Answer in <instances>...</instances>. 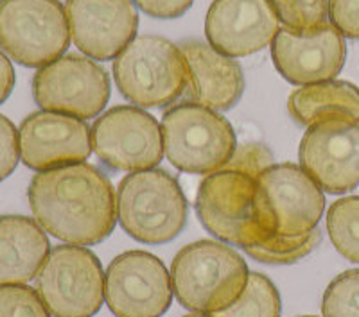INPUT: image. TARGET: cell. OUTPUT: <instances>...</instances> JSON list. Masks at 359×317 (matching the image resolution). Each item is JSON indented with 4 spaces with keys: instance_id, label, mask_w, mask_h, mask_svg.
Returning a JSON list of instances; mask_svg holds the SVG:
<instances>
[{
    "instance_id": "cell-1",
    "label": "cell",
    "mask_w": 359,
    "mask_h": 317,
    "mask_svg": "<svg viewBox=\"0 0 359 317\" xmlns=\"http://www.w3.org/2000/svg\"><path fill=\"white\" fill-rule=\"evenodd\" d=\"M27 197L36 223L67 244H101L117 224V194L104 172L90 163L38 172Z\"/></svg>"
},
{
    "instance_id": "cell-2",
    "label": "cell",
    "mask_w": 359,
    "mask_h": 317,
    "mask_svg": "<svg viewBox=\"0 0 359 317\" xmlns=\"http://www.w3.org/2000/svg\"><path fill=\"white\" fill-rule=\"evenodd\" d=\"M243 256L216 240H198L176 253L171 264L172 293L184 309L212 314L232 307L248 283Z\"/></svg>"
},
{
    "instance_id": "cell-3",
    "label": "cell",
    "mask_w": 359,
    "mask_h": 317,
    "mask_svg": "<svg viewBox=\"0 0 359 317\" xmlns=\"http://www.w3.org/2000/svg\"><path fill=\"white\" fill-rule=\"evenodd\" d=\"M189 204L180 183L162 169L131 172L118 183L117 220L142 244L175 240L187 224Z\"/></svg>"
},
{
    "instance_id": "cell-4",
    "label": "cell",
    "mask_w": 359,
    "mask_h": 317,
    "mask_svg": "<svg viewBox=\"0 0 359 317\" xmlns=\"http://www.w3.org/2000/svg\"><path fill=\"white\" fill-rule=\"evenodd\" d=\"M118 92L140 108H165L184 97L189 66L178 45L155 34L135 38L115 57Z\"/></svg>"
},
{
    "instance_id": "cell-5",
    "label": "cell",
    "mask_w": 359,
    "mask_h": 317,
    "mask_svg": "<svg viewBox=\"0 0 359 317\" xmlns=\"http://www.w3.org/2000/svg\"><path fill=\"white\" fill-rule=\"evenodd\" d=\"M162 139L172 167L191 174L221 171L237 149L236 131L223 115L185 101L165 110Z\"/></svg>"
},
{
    "instance_id": "cell-6",
    "label": "cell",
    "mask_w": 359,
    "mask_h": 317,
    "mask_svg": "<svg viewBox=\"0 0 359 317\" xmlns=\"http://www.w3.org/2000/svg\"><path fill=\"white\" fill-rule=\"evenodd\" d=\"M196 213L210 235L237 248L257 246L273 239L261 224L257 178L221 169L207 174L196 195Z\"/></svg>"
},
{
    "instance_id": "cell-7",
    "label": "cell",
    "mask_w": 359,
    "mask_h": 317,
    "mask_svg": "<svg viewBox=\"0 0 359 317\" xmlns=\"http://www.w3.org/2000/svg\"><path fill=\"white\" fill-rule=\"evenodd\" d=\"M67 13L57 0H0V47L29 69H41L69 49Z\"/></svg>"
},
{
    "instance_id": "cell-8",
    "label": "cell",
    "mask_w": 359,
    "mask_h": 317,
    "mask_svg": "<svg viewBox=\"0 0 359 317\" xmlns=\"http://www.w3.org/2000/svg\"><path fill=\"white\" fill-rule=\"evenodd\" d=\"M34 289L53 317H94L104 301V271L90 249L56 246L40 269Z\"/></svg>"
},
{
    "instance_id": "cell-9",
    "label": "cell",
    "mask_w": 359,
    "mask_h": 317,
    "mask_svg": "<svg viewBox=\"0 0 359 317\" xmlns=\"http://www.w3.org/2000/svg\"><path fill=\"white\" fill-rule=\"evenodd\" d=\"M257 206L266 232L300 237L318 228L325 195L302 167L273 163L257 178Z\"/></svg>"
},
{
    "instance_id": "cell-10",
    "label": "cell",
    "mask_w": 359,
    "mask_h": 317,
    "mask_svg": "<svg viewBox=\"0 0 359 317\" xmlns=\"http://www.w3.org/2000/svg\"><path fill=\"white\" fill-rule=\"evenodd\" d=\"M110 92L107 70L90 57L76 54L41 66L33 79L34 101L41 110L81 120L101 115Z\"/></svg>"
},
{
    "instance_id": "cell-11",
    "label": "cell",
    "mask_w": 359,
    "mask_h": 317,
    "mask_svg": "<svg viewBox=\"0 0 359 317\" xmlns=\"http://www.w3.org/2000/svg\"><path fill=\"white\" fill-rule=\"evenodd\" d=\"M92 149L114 171H149L162 162V127L140 108L115 106L92 126Z\"/></svg>"
},
{
    "instance_id": "cell-12",
    "label": "cell",
    "mask_w": 359,
    "mask_h": 317,
    "mask_svg": "<svg viewBox=\"0 0 359 317\" xmlns=\"http://www.w3.org/2000/svg\"><path fill=\"white\" fill-rule=\"evenodd\" d=\"M172 294L171 273L147 251L115 256L104 273V301L115 317H162Z\"/></svg>"
},
{
    "instance_id": "cell-13",
    "label": "cell",
    "mask_w": 359,
    "mask_h": 317,
    "mask_svg": "<svg viewBox=\"0 0 359 317\" xmlns=\"http://www.w3.org/2000/svg\"><path fill=\"white\" fill-rule=\"evenodd\" d=\"M300 167L327 194H347L359 185V124L341 118L307 127Z\"/></svg>"
},
{
    "instance_id": "cell-14",
    "label": "cell",
    "mask_w": 359,
    "mask_h": 317,
    "mask_svg": "<svg viewBox=\"0 0 359 317\" xmlns=\"http://www.w3.org/2000/svg\"><path fill=\"white\" fill-rule=\"evenodd\" d=\"M74 45L90 59H115L135 40L139 15L133 0H67Z\"/></svg>"
},
{
    "instance_id": "cell-15",
    "label": "cell",
    "mask_w": 359,
    "mask_h": 317,
    "mask_svg": "<svg viewBox=\"0 0 359 317\" xmlns=\"http://www.w3.org/2000/svg\"><path fill=\"white\" fill-rule=\"evenodd\" d=\"M280 18L269 0H214L205 18L208 45L229 57H245L271 45Z\"/></svg>"
},
{
    "instance_id": "cell-16",
    "label": "cell",
    "mask_w": 359,
    "mask_h": 317,
    "mask_svg": "<svg viewBox=\"0 0 359 317\" xmlns=\"http://www.w3.org/2000/svg\"><path fill=\"white\" fill-rule=\"evenodd\" d=\"M18 142L24 165L38 172L83 163L94 150L85 120L43 110L24 118Z\"/></svg>"
},
{
    "instance_id": "cell-17",
    "label": "cell",
    "mask_w": 359,
    "mask_h": 317,
    "mask_svg": "<svg viewBox=\"0 0 359 317\" xmlns=\"http://www.w3.org/2000/svg\"><path fill=\"white\" fill-rule=\"evenodd\" d=\"M275 69L293 85L332 81L341 72L347 57L345 38L332 24L307 34L280 27L271 41Z\"/></svg>"
},
{
    "instance_id": "cell-18",
    "label": "cell",
    "mask_w": 359,
    "mask_h": 317,
    "mask_svg": "<svg viewBox=\"0 0 359 317\" xmlns=\"http://www.w3.org/2000/svg\"><path fill=\"white\" fill-rule=\"evenodd\" d=\"M189 66L185 102H194L214 111H226L245 92V76L233 57L223 56L203 41L180 45Z\"/></svg>"
},
{
    "instance_id": "cell-19",
    "label": "cell",
    "mask_w": 359,
    "mask_h": 317,
    "mask_svg": "<svg viewBox=\"0 0 359 317\" xmlns=\"http://www.w3.org/2000/svg\"><path fill=\"white\" fill-rule=\"evenodd\" d=\"M50 253V242L36 220L24 216L0 217V285L34 280Z\"/></svg>"
},
{
    "instance_id": "cell-20",
    "label": "cell",
    "mask_w": 359,
    "mask_h": 317,
    "mask_svg": "<svg viewBox=\"0 0 359 317\" xmlns=\"http://www.w3.org/2000/svg\"><path fill=\"white\" fill-rule=\"evenodd\" d=\"M287 110L300 126L332 118L359 124V88L348 81H323L297 88L290 95Z\"/></svg>"
},
{
    "instance_id": "cell-21",
    "label": "cell",
    "mask_w": 359,
    "mask_h": 317,
    "mask_svg": "<svg viewBox=\"0 0 359 317\" xmlns=\"http://www.w3.org/2000/svg\"><path fill=\"white\" fill-rule=\"evenodd\" d=\"M280 294L275 283L261 273H250L248 283L241 297L221 312L207 314L208 317H280Z\"/></svg>"
},
{
    "instance_id": "cell-22",
    "label": "cell",
    "mask_w": 359,
    "mask_h": 317,
    "mask_svg": "<svg viewBox=\"0 0 359 317\" xmlns=\"http://www.w3.org/2000/svg\"><path fill=\"white\" fill-rule=\"evenodd\" d=\"M327 233L339 255L359 264V195L341 197L331 204Z\"/></svg>"
},
{
    "instance_id": "cell-23",
    "label": "cell",
    "mask_w": 359,
    "mask_h": 317,
    "mask_svg": "<svg viewBox=\"0 0 359 317\" xmlns=\"http://www.w3.org/2000/svg\"><path fill=\"white\" fill-rule=\"evenodd\" d=\"M322 242V232L314 228L313 232L300 237H282L275 235L262 244L248 246L245 251L253 260L271 265H290L302 260Z\"/></svg>"
},
{
    "instance_id": "cell-24",
    "label": "cell",
    "mask_w": 359,
    "mask_h": 317,
    "mask_svg": "<svg viewBox=\"0 0 359 317\" xmlns=\"http://www.w3.org/2000/svg\"><path fill=\"white\" fill-rule=\"evenodd\" d=\"M278 18L293 33L307 34L327 24L329 0H269Z\"/></svg>"
},
{
    "instance_id": "cell-25",
    "label": "cell",
    "mask_w": 359,
    "mask_h": 317,
    "mask_svg": "<svg viewBox=\"0 0 359 317\" xmlns=\"http://www.w3.org/2000/svg\"><path fill=\"white\" fill-rule=\"evenodd\" d=\"M322 314L323 317H359V269H348L329 283Z\"/></svg>"
},
{
    "instance_id": "cell-26",
    "label": "cell",
    "mask_w": 359,
    "mask_h": 317,
    "mask_svg": "<svg viewBox=\"0 0 359 317\" xmlns=\"http://www.w3.org/2000/svg\"><path fill=\"white\" fill-rule=\"evenodd\" d=\"M0 317H50V312L33 287L0 285Z\"/></svg>"
},
{
    "instance_id": "cell-27",
    "label": "cell",
    "mask_w": 359,
    "mask_h": 317,
    "mask_svg": "<svg viewBox=\"0 0 359 317\" xmlns=\"http://www.w3.org/2000/svg\"><path fill=\"white\" fill-rule=\"evenodd\" d=\"M271 165H273V155L268 147L262 143H243L237 146L232 160L224 169L246 172L253 178H259V174Z\"/></svg>"
},
{
    "instance_id": "cell-28",
    "label": "cell",
    "mask_w": 359,
    "mask_h": 317,
    "mask_svg": "<svg viewBox=\"0 0 359 317\" xmlns=\"http://www.w3.org/2000/svg\"><path fill=\"white\" fill-rule=\"evenodd\" d=\"M20 162V142L15 124L0 113V181L13 174Z\"/></svg>"
},
{
    "instance_id": "cell-29",
    "label": "cell",
    "mask_w": 359,
    "mask_h": 317,
    "mask_svg": "<svg viewBox=\"0 0 359 317\" xmlns=\"http://www.w3.org/2000/svg\"><path fill=\"white\" fill-rule=\"evenodd\" d=\"M329 17L343 38L359 40V0H329Z\"/></svg>"
},
{
    "instance_id": "cell-30",
    "label": "cell",
    "mask_w": 359,
    "mask_h": 317,
    "mask_svg": "<svg viewBox=\"0 0 359 317\" xmlns=\"http://www.w3.org/2000/svg\"><path fill=\"white\" fill-rule=\"evenodd\" d=\"M147 17L160 18V20H172L184 17L191 9L194 0H133Z\"/></svg>"
},
{
    "instance_id": "cell-31",
    "label": "cell",
    "mask_w": 359,
    "mask_h": 317,
    "mask_svg": "<svg viewBox=\"0 0 359 317\" xmlns=\"http://www.w3.org/2000/svg\"><path fill=\"white\" fill-rule=\"evenodd\" d=\"M15 88V69L2 50H0V104L11 95Z\"/></svg>"
},
{
    "instance_id": "cell-32",
    "label": "cell",
    "mask_w": 359,
    "mask_h": 317,
    "mask_svg": "<svg viewBox=\"0 0 359 317\" xmlns=\"http://www.w3.org/2000/svg\"><path fill=\"white\" fill-rule=\"evenodd\" d=\"M184 317H208L207 314H201V312H191V314H187V316H184Z\"/></svg>"
},
{
    "instance_id": "cell-33",
    "label": "cell",
    "mask_w": 359,
    "mask_h": 317,
    "mask_svg": "<svg viewBox=\"0 0 359 317\" xmlns=\"http://www.w3.org/2000/svg\"><path fill=\"white\" fill-rule=\"evenodd\" d=\"M298 317H316V316H298Z\"/></svg>"
}]
</instances>
